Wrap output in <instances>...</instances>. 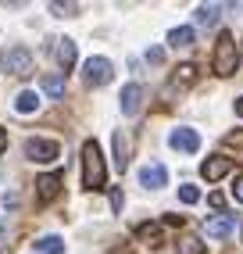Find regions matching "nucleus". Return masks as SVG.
<instances>
[{
  "instance_id": "nucleus-30",
  "label": "nucleus",
  "mask_w": 243,
  "mask_h": 254,
  "mask_svg": "<svg viewBox=\"0 0 243 254\" xmlns=\"http://www.w3.org/2000/svg\"><path fill=\"white\" fill-rule=\"evenodd\" d=\"M236 115H240V118H243V97H240V100H236Z\"/></svg>"
},
{
  "instance_id": "nucleus-6",
  "label": "nucleus",
  "mask_w": 243,
  "mask_h": 254,
  "mask_svg": "<svg viewBox=\"0 0 243 254\" xmlns=\"http://www.w3.org/2000/svg\"><path fill=\"white\" fill-rule=\"evenodd\" d=\"M236 168V161L233 158H222V154H215V158H207L204 165H200V176L207 179V183H215V179H222V176H229Z\"/></svg>"
},
{
  "instance_id": "nucleus-26",
  "label": "nucleus",
  "mask_w": 243,
  "mask_h": 254,
  "mask_svg": "<svg viewBox=\"0 0 243 254\" xmlns=\"http://www.w3.org/2000/svg\"><path fill=\"white\" fill-rule=\"evenodd\" d=\"M165 58V50H158V47H154V50H147V61H154V64H158Z\"/></svg>"
},
{
  "instance_id": "nucleus-24",
  "label": "nucleus",
  "mask_w": 243,
  "mask_h": 254,
  "mask_svg": "<svg viewBox=\"0 0 243 254\" xmlns=\"http://www.w3.org/2000/svg\"><path fill=\"white\" fill-rule=\"evenodd\" d=\"M122 204H125V193H122L118 186H115V190H111V208H115V211H122Z\"/></svg>"
},
{
  "instance_id": "nucleus-22",
  "label": "nucleus",
  "mask_w": 243,
  "mask_h": 254,
  "mask_svg": "<svg viewBox=\"0 0 243 254\" xmlns=\"http://www.w3.org/2000/svg\"><path fill=\"white\" fill-rule=\"evenodd\" d=\"M179 200H182V204H197L200 190H197V186H179Z\"/></svg>"
},
{
  "instance_id": "nucleus-13",
  "label": "nucleus",
  "mask_w": 243,
  "mask_h": 254,
  "mask_svg": "<svg viewBox=\"0 0 243 254\" xmlns=\"http://www.w3.org/2000/svg\"><path fill=\"white\" fill-rule=\"evenodd\" d=\"M204 229H207V236H229L233 233V215H215V218H207L204 222Z\"/></svg>"
},
{
  "instance_id": "nucleus-17",
  "label": "nucleus",
  "mask_w": 243,
  "mask_h": 254,
  "mask_svg": "<svg viewBox=\"0 0 243 254\" xmlns=\"http://www.w3.org/2000/svg\"><path fill=\"white\" fill-rule=\"evenodd\" d=\"M218 11H222L218 4H200V7H197V25H204V29H211V25L218 22Z\"/></svg>"
},
{
  "instance_id": "nucleus-12",
  "label": "nucleus",
  "mask_w": 243,
  "mask_h": 254,
  "mask_svg": "<svg viewBox=\"0 0 243 254\" xmlns=\"http://www.w3.org/2000/svg\"><path fill=\"white\" fill-rule=\"evenodd\" d=\"M54 54H58V64H61V68L72 72V64H75V43L68 40V36L54 40Z\"/></svg>"
},
{
  "instance_id": "nucleus-3",
  "label": "nucleus",
  "mask_w": 243,
  "mask_h": 254,
  "mask_svg": "<svg viewBox=\"0 0 243 254\" xmlns=\"http://www.w3.org/2000/svg\"><path fill=\"white\" fill-rule=\"evenodd\" d=\"M58 154H61L58 140H43V136L25 140V158H29V161H36V165H50V161H58Z\"/></svg>"
},
{
  "instance_id": "nucleus-27",
  "label": "nucleus",
  "mask_w": 243,
  "mask_h": 254,
  "mask_svg": "<svg viewBox=\"0 0 243 254\" xmlns=\"http://www.w3.org/2000/svg\"><path fill=\"white\" fill-rule=\"evenodd\" d=\"M233 197H236V200H243V176H240V179H236V186H233Z\"/></svg>"
},
{
  "instance_id": "nucleus-19",
  "label": "nucleus",
  "mask_w": 243,
  "mask_h": 254,
  "mask_svg": "<svg viewBox=\"0 0 243 254\" xmlns=\"http://www.w3.org/2000/svg\"><path fill=\"white\" fill-rule=\"evenodd\" d=\"M197 79V64H179L176 75H172V86H189Z\"/></svg>"
},
{
  "instance_id": "nucleus-20",
  "label": "nucleus",
  "mask_w": 243,
  "mask_h": 254,
  "mask_svg": "<svg viewBox=\"0 0 243 254\" xmlns=\"http://www.w3.org/2000/svg\"><path fill=\"white\" fill-rule=\"evenodd\" d=\"M168 43H172V47H189V43H193V29H189V25L172 29V32H168Z\"/></svg>"
},
{
  "instance_id": "nucleus-7",
  "label": "nucleus",
  "mask_w": 243,
  "mask_h": 254,
  "mask_svg": "<svg viewBox=\"0 0 243 254\" xmlns=\"http://www.w3.org/2000/svg\"><path fill=\"white\" fill-rule=\"evenodd\" d=\"M129 158H132V136L125 129H115V168L118 172L129 168Z\"/></svg>"
},
{
  "instance_id": "nucleus-18",
  "label": "nucleus",
  "mask_w": 243,
  "mask_h": 254,
  "mask_svg": "<svg viewBox=\"0 0 243 254\" xmlns=\"http://www.w3.org/2000/svg\"><path fill=\"white\" fill-rule=\"evenodd\" d=\"M36 251L40 254H64V240H61V236H40Z\"/></svg>"
},
{
  "instance_id": "nucleus-11",
  "label": "nucleus",
  "mask_w": 243,
  "mask_h": 254,
  "mask_svg": "<svg viewBox=\"0 0 243 254\" xmlns=\"http://www.w3.org/2000/svg\"><path fill=\"white\" fill-rule=\"evenodd\" d=\"M168 143L176 147V150H186V154H193V150L200 147V136L193 129H172V136H168Z\"/></svg>"
},
{
  "instance_id": "nucleus-5",
  "label": "nucleus",
  "mask_w": 243,
  "mask_h": 254,
  "mask_svg": "<svg viewBox=\"0 0 243 254\" xmlns=\"http://www.w3.org/2000/svg\"><path fill=\"white\" fill-rule=\"evenodd\" d=\"M4 64H7V72H14V75H32V54L25 47H11Z\"/></svg>"
},
{
  "instance_id": "nucleus-29",
  "label": "nucleus",
  "mask_w": 243,
  "mask_h": 254,
  "mask_svg": "<svg viewBox=\"0 0 243 254\" xmlns=\"http://www.w3.org/2000/svg\"><path fill=\"white\" fill-rule=\"evenodd\" d=\"M4 147H7V132L0 129V154H4Z\"/></svg>"
},
{
  "instance_id": "nucleus-9",
  "label": "nucleus",
  "mask_w": 243,
  "mask_h": 254,
  "mask_svg": "<svg viewBox=\"0 0 243 254\" xmlns=\"http://www.w3.org/2000/svg\"><path fill=\"white\" fill-rule=\"evenodd\" d=\"M140 108H143V86L140 82H129L122 90V115H140Z\"/></svg>"
},
{
  "instance_id": "nucleus-1",
  "label": "nucleus",
  "mask_w": 243,
  "mask_h": 254,
  "mask_svg": "<svg viewBox=\"0 0 243 254\" xmlns=\"http://www.w3.org/2000/svg\"><path fill=\"white\" fill-rule=\"evenodd\" d=\"M104 183H108V168H104V158H100V143L86 140L82 143V186L86 190H104Z\"/></svg>"
},
{
  "instance_id": "nucleus-16",
  "label": "nucleus",
  "mask_w": 243,
  "mask_h": 254,
  "mask_svg": "<svg viewBox=\"0 0 243 254\" xmlns=\"http://www.w3.org/2000/svg\"><path fill=\"white\" fill-rule=\"evenodd\" d=\"M36 108H40V97L32 90H22L18 97H14V111H18V115H32Z\"/></svg>"
},
{
  "instance_id": "nucleus-8",
  "label": "nucleus",
  "mask_w": 243,
  "mask_h": 254,
  "mask_svg": "<svg viewBox=\"0 0 243 254\" xmlns=\"http://www.w3.org/2000/svg\"><path fill=\"white\" fill-rule=\"evenodd\" d=\"M140 183L147 186V190H161V186L168 183V168H165L161 161H150V165H143V168H140Z\"/></svg>"
},
{
  "instance_id": "nucleus-28",
  "label": "nucleus",
  "mask_w": 243,
  "mask_h": 254,
  "mask_svg": "<svg viewBox=\"0 0 243 254\" xmlns=\"http://www.w3.org/2000/svg\"><path fill=\"white\" fill-rule=\"evenodd\" d=\"M225 143H243V132H233V136H225Z\"/></svg>"
},
{
  "instance_id": "nucleus-15",
  "label": "nucleus",
  "mask_w": 243,
  "mask_h": 254,
  "mask_svg": "<svg viewBox=\"0 0 243 254\" xmlns=\"http://www.w3.org/2000/svg\"><path fill=\"white\" fill-rule=\"evenodd\" d=\"M136 236H140L143 244H150V247H161V244H165V233H161L158 222H143L140 229H136Z\"/></svg>"
},
{
  "instance_id": "nucleus-21",
  "label": "nucleus",
  "mask_w": 243,
  "mask_h": 254,
  "mask_svg": "<svg viewBox=\"0 0 243 254\" xmlns=\"http://www.w3.org/2000/svg\"><path fill=\"white\" fill-rule=\"evenodd\" d=\"M176 254H204V244L197 240V236H182L179 247H176Z\"/></svg>"
},
{
  "instance_id": "nucleus-23",
  "label": "nucleus",
  "mask_w": 243,
  "mask_h": 254,
  "mask_svg": "<svg viewBox=\"0 0 243 254\" xmlns=\"http://www.w3.org/2000/svg\"><path fill=\"white\" fill-rule=\"evenodd\" d=\"M50 11L61 14V18H68V14H79V4H58V0H54V4H50Z\"/></svg>"
},
{
  "instance_id": "nucleus-25",
  "label": "nucleus",
  "mask_w": 243,
  "mask_h": 254,
  "mask_svg": "<svg viewBox=\"0 0 243 254\" xmlns=\"http://www.w3.org/2000/svg\"><path fill=\"white\" fill-rule=\"evenodd\" d=\"M207 200H211V208H218V211H225V197H222V193H211V197H207Z\"/></svg>"
},
{
  "instance_id": "nucleus-2",
  "label": "nucleus",
  "mask_w": 243,
  "mask_h": 254,
  "mask_svg": "<svg viewBox=\"0 0 243 254\" xmlns=\"http://www.w3.org/2000/svg\"><path fill=\"white\" fill-rule=\"evenodd\" d=\"M211 64H215V72L222 75V79H229L233 72H236V64H240V54H236V43H233V32H218V43H215V58H211Z\"/></svg>"
},
{
  "instance_id": "nucleus-14",
  "label": "nucleus",
  "mask_w": 243,
  "mask_h": 254,
  "mask_svg": "<svg viewBox=\"0 0 243 254\" xmlns=\"http://www.w3.org/2000/svg\"><path fill=\"white\" fill-rule=\"evenodd\" d=\"M40 86H43L47 97L58 100V97H64V75H61V72H47V75L40 79Z\"/></svg>"
},
{
  "instance_id": "nucleus-10",
  "label": "nucleus",
  "mask_w": 243,
  "mask_h": 254,
  "mask_svg": "<svg viewBox=\"0 0 243 254\" xmlns=\"http://www.w3.org/2000/svg\"><path fill=\"white\" fill-rule=\"evenodd\" d=\"M36 193H40L43 204H47V200H54V197L61 193V172H43V176L36 179Z\"/></svg>"
},
{
  "instance_id": "nucleus-4",
  "label": "nucleus",
  "mask_w": 243,
  "mask_h": 254,
  "mask_svg": "<svg viewBox=\"0 0 243 254\" xmlns=\"http://www.w3.org/2000/svg\"><path fill=\"white\" fill-rule=\"evenodd\" d=\"M115 68H111V61L108 58H90L82 64V79H86V86H104V82H111Z\"/></svg>"
}]
</instances>
